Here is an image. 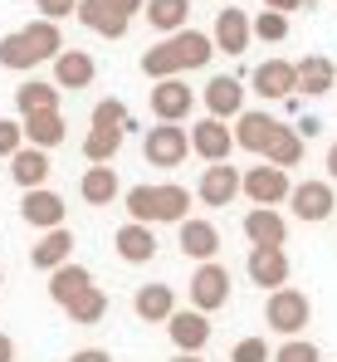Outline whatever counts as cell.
Wrapping results in <instances>:
<instances>
[{
    "mask_svg": "<svg viewBox=\"0 0 337 362\" xmlns=\"http://www.w3.org/2000/svg\"><path fill=\"white\" fill-rule=\"evenodd\" d=\"M308 318H313V303H308L303 289H279V294H269V303H264V323L274 333H283V338H298L308 328Z\"/></svg>",
    "mask_w": 337,
    "mask_h": 362,
    "instance_id": "cell-1",
    "label": "cell"
},
{
    "mask_svg": "<svg viewBox=\"0 0 337 362\" xmlns=\"http://www.w3.org/2000/svg\"><path fill=\"white\" fill-rule=\"evenodd\" d=\"M186 152H191V132H186L181 122H157V127H147V137H142V157H147L152 167H181Z\"/></svg>",
    "mask_w": 337,
    "mask_h": 362,
    "instance_id": "cell-2",
    "label": "cell"
},
{
    "mask_svg": "<svg viewBox=\"0 0 337 362\" xmlns=\"http://www.w3.org/2000/svg\"><path fill=\"white\" fill-rule=\"evenodd\" d=\"M186 294H191V308H201V313H215V308H225V303H230V269H225L220 259L196 264V274H191Z\"/></svg>",
    "mask_w": 337,
    "mask_h": 362,
    "instance_id": "cell-3",
    "label": "cell"
},
{
    "mask_svg": "<svg viewBox=\"0 0 337 362\" xmlns=\"http://www.w3.org/2000/svg\"><path fill=\"white\" fill-rule=\"evenodd\" d=\"M337 206L333 196V181H298L293 186V196H288V211H293V221H303V226H318V221H328Z\"/></svg>",
    "mask_w": 337,
    "mask_h": 362,
    "instance_id": "cell-4",
    "label": "cell"
},
{
    "mask_svg": "<svg viewBox=\"0 0 337 362\" xmlns=\"http://www.w3.org/2000/svg\"><path fill=\"white\" fill-rule=\"evenodd\" d=\"M240 191H244V172H240V167H230V162L206 167V172H201V181H196V201H201V206H211V211L230 206Z\"/></svg>",
    "mask_w": 337,
    "mask_h": 362,
    "instance_id": "cell-5",
    "label": "cell"
},
{
    "mask_svg": "<svg viewBox=\"0 0 337 362\" xmlns=\"http://www.w3.org/2000/svg\"><path fill=\"white\" fill-rule=\"evenodd\" d=\"M235 147H240V142H235V127H225L220 118H201L191 127V152H196L201 162H211V167L230 162Z\"/></svg>",
    "mask_w": 337,
    "mask_h": 362,
    "instance_id": "cell-6",
    "label": "cell"
},
{
    "mask_svg": "<svg viewBox=\"0 0 337 362\" xmlns=\"http://www.w3.org/2000/svg\"><path fill=\"white\" fill-rule=\"evenodd\" d=\"M244 196H249L254 206H269V211H274V206H283V201L293 196V181H288L283 167H269V162H264V167H249V172H244Z\"/></svg>",
    "mask_w": 337,
    "mask_h": 362,
    "instance_id": "cell-7",
    "label": "cell"
},
{
    "mask_svg": "<svg viewBox=\"0 0 337 362\" xmlns=\"http://www.w3.org/2000/svg\"><path fill=\"white\" fill-rule=\"evenodd\" d=\"M167 338H171L176 353H206V343H211V313L176 308V318L167 323Z\"/></svg>",
    "mask_w": 337,
    "mask_h": 362,
    "instance_id": "cell-8",
    "label": "cell"
},
{
    "mask_svg": "<svg viewBox=\"0 0 337 362\" xmlns=\"http://www.w3.org/2000/svg\"><path fill=\"white\" fill-rule=\"evenodd\" d=\"M249 83H254V93L259 98H293L298 93V64H288V59H264L254 74H249Z\"/></svg>",
    "mask_w": 337,
    "mask_h": 362,
    "instance_id": "cell-9",
    "label": "cell"
},
{
    "mask_svg": "<svg viewBox=\"0 0 337 362\" xmlns=\"http://www.w3.org/2000/svg\"><path fill=\"white\" fill-rule=\"evenodd\" d=\"M244 269H249V279H254L259 289H269V294L288 289V255H283V250H274V245H259V250H249Z\"/></svg>",
    "mask_w": 337,
    "mask_h": 362,
    "instance_id": "cell-10",
    "label": "cell"
},
{
    "mask_svg": "<svg viewBox=\"0 0 337 362\" xmlns=\"http://www.w3.org/2000/svg\"><path fill=\"white\" fill-rule=\"evenodd\" d=\"M196 108V93L186 88V78H167L152 88V118L157 122H186Z\"/></svg>",
    "mask_w": 337,
    "mask_h": 362,
    "instance_id": "cell-11",
    "label": "cell"
},
{
    "mask_svg": "<svg viewBox=\"0 0 337 362\" xmlns=\"http://www.w3.org/2000/svg\"><path fill=\"white\" fill-rule=\"evenodd\" d=\"M20 216H25V226H35V230H59L64 226V196L49 191V186H40V191H25V201H20Z\"/></svg>",
    "mask_w": 337,
    "mask_h": 362,
    "instance_id": "cell-12",
    "label": "cell"
},
{
    "mask_svg": "<svg viewBox=\"0 0 337 362\" xmlns=\"http://www.w3.org/2000/svg\"><path fill=\"white\" fill-rule=\"evenodd\" d=\"M206 108H211V118H244L249 108H244V83L240 78H230V74H215L211 83H206Z\"/></svg>",
    "mask_w": 337,
    "mask_h": 362,
    "instance_id": "cell-13",
    "label": "cell"
},
{
    "mask_svg": "<svg viewBox=\"0 0 337 362\" xmlns=\"http://www.w3.org/2000/svg\"><path fill=\"white\" fill-rule=\"evenodd\" d=\"M279 127H283V122L269 118V113H244V118H235V142H240L244 152H254V157H269Z\"/></svg>",
    "mask_w": 337,
    "mask_h": 362,
    "instance_id": "cell-14",
    "label": "cell"
},
{
    "mask_svg": "<svg viewBox=\"0 0 337 362\" xmlns=\"http://www.w3.org/2000/svg\"><path fill=\"white\" fill-rule=\"evenodd\" d=\"M244 240H249V250H259V245L283 250V240H288V221H283L279 211H269V206H254V211L244 216Z\"/></svg>",
    "mask_w": 337,
    "mask_h": 362,
    "instance_id": "cell-15",
    "label": "cell"
},
{
    "mask_svg": "<svg viewBox=\"0 0 337 362\" xmlns=\"http://www.w3.org/2000/svg\"><path fill=\"white\" fill-rule=\"evenodd\" d=\"M249 35H254V25L244 20V10L225 5L220 15H215V30H211L215 49H225V54H244V49H249Z\"/></svg>",
    "mask_w": 337,
    "mask_h": 362,
    "instance_id": "cell-16",
    "label": "cell"
},
{
    "mask_svg": "<svg viewBox=\"0 0 337 362\" xmlns=\"http://www.w3.org/2000/svg\"><path fill=\"white\" fill-rule=\"evenodd\" d=\"M181 235H176V245H181V255H191V259H201V264H211L215 259V250H220V230L211 226V221H201V216H191L186 226H176Z\"/></svg>",
    "mask_w": 337,
    "mask_h": 362,
    "instance_id": "cell-17",
    "label": "cell"
},
{
    "mask_svg": "<svg viewBox=\"0 0 337 362\" xmlns=\"http://www.w3.org/2000/svg\"><path fill=\"white\" fill-rule=\"evenodd\" d=\"M69 255H73V230L59 226V230H49V235H40V245L30 250V264L45 269V274H54V269H64V264H73Z\"/></svg>",
    "mask_w": 337,
    "mask_h": 362,
    "instance_id": "cell-18",
    "label": "cell"
},
{
    "mask_svg": "<svg viewBox=\"0 0 337 362\" xmlns=\"http://www.w3.org/2000/svg\"><path fill=\"white\" fill-rule=\"evenodd\" d=\"M112 250H117V259H127V264H147V259H157V235H152V226L127 221V226L112 235Z\"/></svg>",
    "mask_w": 337,
    "mask_h": 362,
    "instance_id": "cell-19",
    "label": "cell"
},
{
    "mask_svg": "<svg viewBox=\"0 0 337 362\" xmlns=\"http://www.w3.org/2000/svg\"><path fill=\"white\" fill-rule=\"evenodd\" d=\"M132 313H137L142 323H171V318H176V294H171V284H142V289L132 294Z\"/></svg>",
    "mask_w": 337,
    "mask_h": 362,
    "instance_id": "cell-20",
    "label": "cell"
},
{
    "mask_svg": "<svg viewBox=\"0 0 337 362\" xmlns=\"http://www.w3.org/2000/svg\"><path fill=\"white\" fill-rule=\"evenodd\" d=\"M93 78H98V64H93L88 49H64L54 59V83L69 88V93H73V88H88Z\"/></svg>",
    "mask_w": 337,
    "mask_h": 362,
    "instance_id": "cell-21",
    "label": "cell"
},
{
    "mask_svg": "<svg viewBox=\"0 0 337 362\" xmlns=\"http://www.w3.org/2000/svg\"><path fill=\"white\" fill-rule=\"evenodd\" d=\"M59 83H40V78H30V83H20L15 88V113L20 118H40V113H59Z\"/></svg>",
    "mask_w": 337,
    "mask_h": 362,
    "instance_id": "cell-22",
    "label": "cell"
},
{
    "mask_svg": "<svg viewBox=\"0 0 337 362\" xmlns=\"http://www.w3.org/2000/svg\"><path fill=\"white\" fill-rule=\"evenodd\" d=\"M78 196H83L88 206H112V201L127 196V191H122V181H117L112 167H88V172L78 177Z\"/></svg>",
    "mask_w": 337,
    "mask_h": 362,
    "instance_id": "cell-23",
    "label": "cell"
},
{
    "mask_svg": "<svg viewBox=\"0 0 337 362\" xmlns=\"http://www.w3.org/2000/svg\"><path fill=\"white\" fill-rule=\"evenodd\" d=\"M298 88H303L308 98L333 93V88H337V64L328 59V54H308V59L298 64Z\"/></svg>",
    "mask_w": 337,
    "mask_h": 362,
    "instance_id": "cell-24",
    "label": "cell"
},
{
    "mask_svg": "<svg viewBox=\"0 0 337 362\" xmlns=\"http://www.w3.org/2000/svg\"><path fill=\"white\" fill-rule=\"evenodd\" d=\"M73 20H78L83 30H93V35H103V40H122V35H127V25H132V20L112 15V10L103 5V0H83Z\"/></svg>",
    "mask_w": 337,
    "mask_h": 362,
    "instance_id": "cell-25",
    "label": "cell"
},
{
    "mask_svg": "<svg viewBox=\"0 0 337 362\" xmlns=\"http://www.w3.org/2000/svg\"><path fill=\"white\" fill-rule=\"evenodd\" d=\"M10 177L20 191H40L45 181H49V152H40V147H25L15 162H10Z\"/></svg>",
    "mask_w": 337,
    "mask_h": 362,
    "instance_id": "cell-26",
    "label": "cell"
},
{
    "mask_svg": "<svg viewBox=\"0 0 337 362\" xmlns=\"http://www.w3.org/2000/svg\"><path fill=\"white\" fill-rule=\"evenodd\" d=\"M186 20H191V0H147V25L162 30L167 40L181 35V30H191Z\"/></svg>",
    "mask_w": 337,
    "mask_h": 362,
    "instance_id": "cell-27",
    "label": "cell"
},
{
    "mask_svg": "<svg viewBox=\"0 0 337 362\" xmlns=\"http://www.w3.org/2000/svg\"><path fill=\"white\" fill-rule=\"evenodd\" d=\"M83 289H93V274H88L83 264H64V269H54V274H49V299H54L59 308H69V303L78 299Z\"/></svg>",
    "mask_w": 337,
    "mask_h": 362,
    "instance_id": "cell-28",
    "label": "cell"
},
{
    "mask_svg": "<svg viewBox=\"0 0 337 362\" xmlns=\"http://www.w3.org/2000/svg\"><path fill=\"white\" fill-rule=\"evenodd\" d=\"M142 74L147 78H157V83H167V78H181L186 74V64L176 54V40H162V45H152L147 54H142Z\"/></svg>",
    "mask_w": 337,
    "mask_h": 362,
    "instance_id": "cell-29",
    "label": "cell"
},
{
    "mask_svg": "<svg viewBox=\"0 0 337 362\" xmlns=\"http://www.w3.org/2000/svg\"><path fill=\"white\" fill-rule=\"evenodd\" d=\"M122 137H127L122 127H88V137H83V157H88V167H112Z\"/></svg>",
    "mask_w": 337,
    "mask_h": 362,
    "instance_id": "cell-30",
    "label": "cell"
},
{
    "mask_svg": "<svg viewBox=\"0 0 337 362\" xmlns=\"http://www.w3.org/2000/svg\"><path fill=\"white\" fill-rule=\"evenodd\" d=\"M25 40H30V49H35L40 64H54L59 54H64V35H59L54 20H30V25H25Z\"/></svg>",
    "mask_w": 337,
    "mask_h": 362,
    "instance_id": "cell-31",
    "label": "cell"
},
{
    "mask_svg": "<svg viewBox=\"0 0 337 362\" xmlns=\"http://www.w3.org/2000/svg\"><path fill=\"white\" fill-rule=\"evenodd\" d=\"M25 122V137H30V147H40V152H49L59 147L64 137H69V127H64V113H40V118H20Z\"/></svg>",
    "mask_w": 337,
    "mask_h": 362,
    "instance_id": "cell-32",
    "label": "cell"
},
{
    "mask_svg": "<svg viewBox=\"0 0 337 362\" xmlns=\"http://www.w3.org/2000/svg\"><path fill=\"white\" fill-rule=\"evenodd\" d=\"M191 191L186 186H176V181H167V186H157V221L162 226H186L191 216Z\"/></svg>",
    "mask_w": 337,
    "mask_h": 362,
    "instance_id": "cell-33",
    "label": "cell"
},
{
    "mask_svg": "<svg viewBox=\"0 0 337 362\" xmlns=\"http://www.w3.org/2000/svg\"><path fill=\"white\" fill-rule=\"evenodd\" d=\"M171 40H176V54H181L186 69H206L211 54H215V40L201 35V30H181V35H171Z\"/></svg>",
    "mask_w": 337,
    "mask_h": 362,
    "instance_id": "cell-34",
    "label": "cell"
},
{
    "mask_svg": "<svg viewBox=\"0 0 337 362\" xmlns=\"http://www.w3.org/2000/svg\"><path fill=\"white\" fill-rule=\"evenodd\" d=\"M264 162H269V167H283V172H288V167H298V162H303V132L283 122V127H279V137H274V147H269V157H264Z\"/></svg>",
    "mask_w": 337,
    "mask_h": 362,
    "instance_id": "cell-35",
    "label": "cell"
},
{
    "mask_svg": "<svg viewBox=\"0 0 337 362\" xmlns=\"http://www.w3.org/2000/svg\"><path fill=\"white\" fill-rule=\"evenodd\" d=\"M122 206H127V221H137V226H157V186H127Z\"/></svg>",
    "mask_w": 337,
    "mask_h": 362,
    "instance_id": "cell-36",
    "label": "cell"
},
{
    "mask_svg": "<svg viewBox=\"0 0 337 362\" xmlns=\"http://www.w3.org/2000/svg\"><path fill=\"white\" fill-rule=\"evenodd\" d=\"M64 313H69V323H83V328H88V323H98V318L108 313V294H103V289L93 284V289H83L78 299L69 303Z\"/></svg>",
    "mask_w": 337,
    "mask_h": 362,
    "instance_id": "cell-37",
    "label": "cell"
},
{
    "mask_svg": "<svg viewBox=\"0 0 337 362\" xmlns=\"http://www.w3.org/2000/svg\"><path fill=\"white\" fill-rule=\"evenodd\" d=\"M35 49H30V40H25V30H15V35H5L0 40V69H15V74H25V69H35Z\"/></svg>",
    "mask_w": 337,
    "mask_h": 362,
    "instance_id": "cell-38",
    "label": "cell"
},
{
    "mask_svg": "<svg viewBox=\"0 0 337 362\" xmlns=\"http://www.w3.org/2000/svg\"><path fill=\"white\" fill-rule=\"evenodd\" d=\"M93 127H137L132 122V113H127V103L122 98H103V103H93Z\"/></svg>",
    "mask_w": 337,
    "mask_h": 362,
    "instance_id": "cell-39",
    "label": "cell"
},
{
    "mask_svg": "<svg viewBox=\"0 0 337 362\" xmlns=\"http://www.w3.org/2000/svg\"><path fill=\"white\" fill-rule=\"evenodd\" d=\"M254 35H259L264 45H283V40H288V15H279V10H259V15H254Z\"/></svg>",
    "mask_w": 337,
    "mask_h": 362,
    "instance_id": "cell-40",
    "label": "cell"
},
{
    "mask_svg": "<svg viewBox=\"0 0 337 362\" xmlns=\"http://www.w3.org/2000/svg\"><path fill=\"white\" fill-rule=\"evenodd\" d=\"M274 362H323V353L308 338H283L279 348H274Z\"/></svg>",
    "mask_w": 337,
    "mask_h": 362,
    "instance_id": "cell-41",
    "label": "cell"
},
{
    "mask_svg": "<svg viewBox=\"0 0 337 362\" xmlns=\"http://www.w3.org/2000/svg\"><path fill=\"white\" fill-rule=\"evenodd\" d=\"M25 152V122L20 118H0V157H20Z\"/></svg>",
    "mask_w": 337,
    "mask_h": 362,
    "instance_id": "cell-42",
    "label": "cell"
},
{
    "mask_svg": "<svg viewBox=\"0 0 337 362\" xmlns=\"http://www.w3.org/2000/svg\"><path fill=\"white\" fill-rule=\"evenodd\" d=\"M230 362H274V348H269L264 338H240V343L230 348Z\"/></svg>",
    "mask_w": 337,
    "mask_h": 362,
    "instance_id": "cell-43",
    "label": "cell"
},
{
    "mask_svg": "<svg viewBox=\"0 0 337 362\" xmlns=\"http://www.w3.org/2000/svg\"><path fill=\"white\" fill-rule=\"evenodd\" d=\"M78 5L83 0H35V10H40V20H69V15H78Z\"/></svg>",
    "mask_w": 337,
    "mask_h": 362,
    "instance_id": "cell-44",
    "label": "cell"
},
{
    "mask_svg": "<svg viewBox=\"0 0 337 362\" xmlns=\"http://www.w3.org/2000/svg\"><path fill=\"white\" fill-rule=\"evenodd\" d=\"M112 15H122V20H132V15H147V0H103Z\"/></svg>",
    "mask_w": 337,
    "mask_h": 362,
    "instance_id": "cell-45",
    "label": "cell"
},
{
    "mask_svg": "<svg viewBox=\"0 0 337 362\" xmlns=\"http://www.w3.org/2000/svg\"><path fill=\"white\" fill-rule=\"evenodd\" d=\"M69 362H112L108 348H78V353H69Z\"/></svg>",
    "mask_w": 337,
    "mask_h": 362,
    "instance_id": "cell-46",
    "label": "cell"
},
{
    "mask_svg": "<svg viewBox=\"0 0 337 362\" xmlns=\"http://www.w3.org/2000/svg\"><path fill=\"white\" fill-rule=\"evenodd\" d=\"M264 10H279V15H293V10H308V0H264Z\"/></svg>",
    "mask_w": 337,
    "mask_h": 362,
    "instance_id": "cell-47",
    "label": "cell"
},
{
    "mask_svg": "<svg viewBox=\"0 0 337 362\" xmlns=\"http://www.w3.org/2000/svg\"><path fill=\"white\" fill-rule=\"evenodd\" d=\"M293 127H298V132H303V142H308V137H318V132H323V122H318V118H303V122H293Z\"/></svg>",
    "mask_w": 337,
    "mask_h": 362,
    "instance_id": "cell-48",
    "label": "cell"
},
{
    "mask_svg": "<svg viewBox=\"0 0 337 362\" xmlns=\"http://www.w3.org/2000/svg\"><path fill=\"white\" fill-rule=\"evenodd\" d=\"M0 362H15V338L10 333H0Z\"/></svg>",
    "mask_w": 337,
    "mask_h": 362,
    "instance_id": "cell-49",
    "label": "cell"
},
{
    "mask_svg": "<svg viewBox=\"0 0 337 362\" xmlns=\"http://www.w3.org/2000/svg\"><path fill=\"white\" fill-rule=\"evenodd\" d=\"M328 181H337V142L328 147Z\"/></svg>",
    "mask_w": 337,
    "mask_h": 362,
    "instance_id": "cell-50",
    "label": "cell"
},
{
    "mask_svg": "<svg viewBox=\"0 0 337 362\" xmlns=\"http://www.w3.org/2000/svg\"><path fill=\"white\" fill-rule=\"evenodd\" d=\"M171 362H206V358H201V353H176Z\"/></svg>",
    "mask_w": 337,
    "mask_h": 362,
    "instance_id": "cell-51",
    "label": "cell"
},
{
    "mask_svg": "<svg viewBox=\"0 0 337 362\" xmlns=\"http://www.w3.org/2000/svg\"><path fill=\"white\" fill-rule=\"evenodd\" d=\"M0 284H5V274H0Z\"/></svg>",
    "mask_w": 337,
    "mask_h": 362,
    "instance_id": "cell-52",
    "label": "cell"
}]
</instances>
